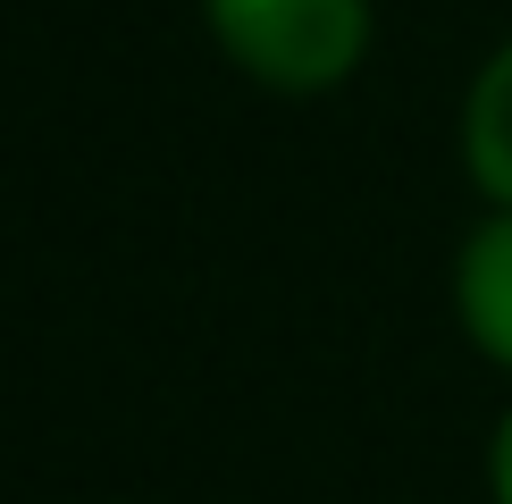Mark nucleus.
<instances>
[{"mask_svg": "<svg viewBox=\"0 0 512 504\" xmlns=\"http://www.w3.org/2000/svg\"><path fill=\"white\" fill-rule=\"evenodd\" d=\"M210 51L277 101L345 93L378 51V0H194Z\"/></svg>", "mask_w": 512, "mask_h": 504, "instance_id": "obj_1", "label": "nucleus"}, {"mask_svg": "<svg viewBox=\"0 0 512 504\" xmlns=\"http://www.w3.org/2000/svg\"><path fill=\"white\" fill-rule=\"evenodd\" d=\"M445 311H454L462 345L496 378H512V210L479 202V219L462 227L454 261H445Z\"/></svg>", "mask_w": 512, "mask_h": 504, "instance_id": "obj_2", "label": "nucleus"}, {"mask_svg": "<svg viewBox=\"0 0 512 504\" xmlns=\"http://www.w3.org/2000/svg\"><path fill=\"white\" fill-rule=\"evenodd\" d=\"M454 160L471 177L479 202L512 210V34L487 42V59L462 84V110H454Z\"/></svg>", "mask_w": 512, "mask_h": 504, "instance_id": "obj_3", "label": "nucleus"}, {"mask_svg": "<svg viewBox=\"0 0 512 504\" xmlns=\"http://www.w3.org/2000/svg\"><path fill=\"white\" fill-rule=\"evenodd\" d=\"M479 479H487V504H512V395H504V412L487 420V454H479Z\"/></svg>", "mask_w": 512, "mask_h": 504, "instance_id": "obj_4", "label": "nucleus"}]
</instances>
